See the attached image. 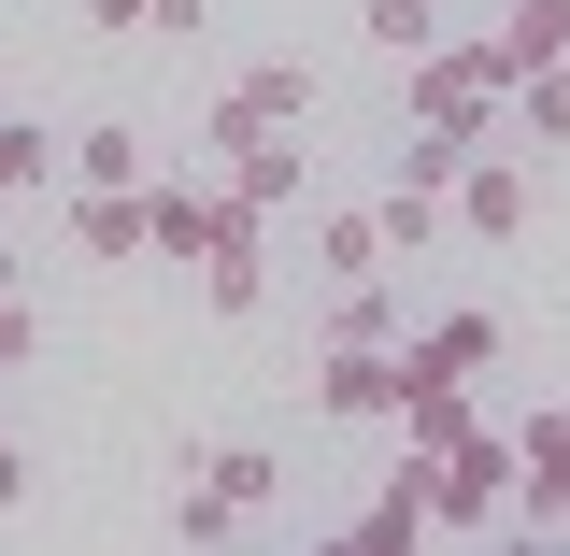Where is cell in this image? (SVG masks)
I'll return each mask as SVG.
<instances>
[{
	"instance_id": "19",
	"label": "cell",
	"mask_w": 570,
	"mask_h": 556,
	"mask_svg": "<svg viewBox=\"0 0 570 556\" xmlns=\"http://www.w3.org/2000/svg\"><path fill=\"white\" fill-rule=\"evenodd\" d=\"M328 343H400V300H385V272L328 285Z\"/></svg>"
},
{
	"instance_id": "11",
	"label": "cell",
	"mask_w": 570,
	"mask_h": 556,
	"mask_svg": "<svg viewBox=\"0 0 570 556\" xmlns=\"http://www.w3.org/2000/svg\"><path fill=\"white\" fill-rule=\"evenodd\" d=\"M186 486H214L243 528H257V514H285V457L272 442H214V457H186Z\"/></svg>"
},
{
	"instance_id": "10",
	"label": "cell",
	"mask_w": 570,
	"mask_h": 556,
	"mask_svg": "<svg viewBox=\"0 0 570 556\" xmlns=\"http://www.w3.org/2000/svg\"><path fill=\"white\" fill-rule=\"evenodd\" d=\"M200 300L214 314H257L272 300V214H228V243L200 257Z\"/></svg>"
},
{
	"instance_id": "14",
	"label": "cell",
	"mask_w": 570,
	"mask_h": 556,
	"mask_svg": "<svg viewBox=\"0 0 570 556\" xmlns=\"http://www.w3.org/2000/svg\"><path fill=\"white\" fill-rule=\"evenodd\" d=\"M171 157L129 129V115H100V129H71V186H157Z\"/></svg>"
},
{
	"instance_id": "27",
	"label": "cell",
	"mask_w": 570,
	"mask_h": 556,
	"mask_svg": "<svg viewBox=\"0 0 570 556\" xmlns=\"http://www.w3.org/2000/svg\"><path fill=\"white\" fill-rule=\"evenodd\" d=\"M0 442H14V428H0Z\"/></svg>"
},
{
	"instance_id": "4",
	"label": "cell",
	"mask_w": 570,
	"mask_h": 556,
	"mask_svg": "<svg viewBox=\"0 0 570 556\" xmlns=\"http://www.w3.org/2000/svg\"><path fill=\"white\" fill-rule=\"evenodd\" d=\"M228 186H200V172H157V186H142V257H171V272H200L214 243H228Z\"/></svg>"
},
{
	"instance_id": "3",
	"label": "cell",
	"mask_w": 570,
	"mask_h": 556,
	"mask_svg": "<svg viewBox=\"0 0 570 556\" xmlns=\"http://www.w3.org/2000/svg\"><path fill=\"white\" fill-rule=\"evenodd\" d=\"M299 115H314V71H299V58H257V71H228V86H214L200 143L228 157V143H272V129H299Z\"/></svg>"
},
{
	"instance_id": "13",
	"label": "cell",
	"mask_w": 570,
	"mask_h": 556,
	"mask_svg": "<svg viewBox=\"0 0 570 556\" xmlns=\"http://www.w3.org/2000/svg\"><path fill=\"white\" fill-rule=\"evenodd\" d=\"M471 43H485L499 86H513V71H557V58H570V0H513L499 29H471Z\"/></svg>"
},
{
	"instance_id": "6",
	"label": "cell",
	"mask_w": 570,
	"mask_h": 556,
	"mask_svg": "<svg viewBox=\"0 0 570 556\" xmlns=\"http://www.w3.org/2000/svg\"><path fill=\"white\" fill-rule=\"evenodd\" d=\"M314 400L343 428H400V357L385 343H314Z\"/></svg>"
},
{
	"instance_id": "18",
	"label": "cell",
	"mask_w": 570,
	"mask_h": 556,
	"mask_svg": "<svg viewBox=\"0 0 570 556\" xmlns=\"http://www.w3.org/2000/svg\"><path fill=\"white\" fill-rule=\"evenodd\" d=\"M471 157H485L471 129H428V115H400V186H456Z\"/></svg>"
},
{
	"instance_id": "5",
	"label": "cell",
	"mask_w": 570,
	"mask_h": 556,
	"mask_svg": "<svg viewBox=\"0 0 570 556\" xmlns=\"http://www.w3.org/2000/svg\"><path fill=\"white\" fill-rule=\"evenodd\" d=\"M499 343H513V329H499L485 300H456V314H428L414 343H400V386H485Z\"/></svg>"
},
{
	"instance_id": "21",
	"label": "cell",
	"mask_w": 570,
	"mask_h": 556,
	"mask_svg": "<svg viewBox=\"0 0 570 556\" xmlns=\"http://www.w3.org/2000/svg\"><path fill=\"white\" fill-rule=\"evenodd\" d=\"M385 257H428V243H442V186H385Z\"/></svg>"
},
{
	"instance_id": "25",
	"label": "cell",
	"mask_w": 570,
	"mask_h": 556,
	"mask_svg": "<svg viewBox=\"0 0 570 556\" xmlns=\"http://www.w3.org/2000/svg\"><path fill=\"white\" fill-rule=\"evenodd\" d=\"M14 499H29V457H14V442H0V514H14Z\"/></svg>"
},
{
	"instance_id": "7",
	"label": "cell",
	"mask_w": 570,
	"mask_h": 556,
	"mask_svg": "<svg viewBox=\"0 0 570 556\" xmlns=\"http://www.w3.org/2000/svg\"><path fill=\"white\" fill-rule=\"evenodd\" d=\"M528 201H542V186H528V157H499V143L456 172V186H442V214H456L471 243H513V228H528Z\"/></svg>"
},
{
	"instance_id": "16",
	"label": "cell",
	"mask_w": 570,
	"mask_h": 556,
	"mask_svg": "<svg viewBox=\"0 0 570 556\" xmlns=\"http://www.w3.org/2000/svg\"><path fill=\"white\" fill-rule=\"evenodd\" d=\"M499 129H513V143H570V58H557V71H513Z\"/></svg>"
},
{
	"instance_id": "26",
	"label": "cell",
	"mask_w": 570,
	"mask_h": 556,
	"mask_svg": "<svg viewBox=\"0 0 570 556\" xmlns=\"http://www.w3.org/2000/svg\"><path fill=\"white\" fill-rule=\"evenodd\" d=\"M0 300H14V243H0Z\"/></svg>"
},
{
	"instance_id": "2",
	"label": "cell",
	"mask_w": 570,
	"mask_h": 556,
	"mask_svg": "<svg viewBox=\"0 0 570 556\" xmlns=\"http://www.w3.org/2000/svg\"><path fill=\"white\" fill-rule=\"evenodd\" d=\"M499 86L485 71V43H428V58H400V115H428V129H471V143H499Z\"/></svg>"
},
{
	"instance_id": "9",
	"label": "cell",
	"mask_w": 570,
	"mask_h": 556,
	"mask_svg": "<svg viewBox=\"0 0 570 556\" xmlns=\"http://www.w3.org/2000/svg\"><path fill=\"white\" fill-rule=\"evenodd\" d=\"M343 543H356V556H414V543H428V471H414V442H400V471H385V486L356 499Z\"/></svg>"
},
{
	"instance_id": "12",
	"label": "cell",
	"mask_w": 570,
	"mask_h": 556,
	"mask_svg": "<svg viewBox=\"0 0 570 556\" xmlns=\"http://www.w3.org/2000/svg\"><path fill=\"white\" fill-rule=\"evenodd\" d=\"M299 186H314L299 129H272V143H228V201H243V214H299Z\"/></svg>"
},
{
	"instance_id": "24",
	"label": "cell",
	"mask_w": 570,
	"mask_h": 556,
	"mask_svg": "<svg viewBox=\"0 0 570 556\" xmlns=\"http://www.w3.org/2000/svg\"><path fill=\"white\" fill-rule=\"evenodd\" d=\"M86 29H157V0H86Z\"/></svg>"
},
{
	"instance_id": "22",
	"label": "cell",
	"mask_w": 570,
	"mask_h": 556,
	"mask_svg": "<svg viewBox=\"0 0 570 556\" xmlns=\"http://www.w3.org/2000/svg\"><path fill=\"white\" fill-rule=\"evenodd\" d=\"M356 29H371V43H385V58H428V43H442V14H428V0H371V14H356Z\"/></svg>"
},
{
	"instance_id": "1",
	"label": "cell",
	"mask_w": 570,
	"mask_h": 556,
	"mask_svg": "<svg viewBox=\"0 0 570 556\" xmlns=\"http://www.w3.org/2000/svg\"><path fill=\"white\" fill-rule=\"evenodd\" d=\"M428 528H513V428H456V442H428Z\"/></svg>"
},
{
	"instance_id": "8",
	"label": "cell",
	"mask_w": 570,
	"mask_h": 556,
	"mask_svg": "<svg viewBox=\"0 0 570 556\" xmlns=\"http://www.w3.org/2000/svg\"><path fill=\"white\" fill-rule=\"evenodd\" d=\"M513 528H570V414L513 428Z\"/></svg>"
},
{
	"instance_id": "20",
	"label": "cell",
	"mask_w": 570,
	"mask_h": 556,
	"mask_svg": "<svg viewBox=\"0 0 570 556\" xmlns=\"http://www.w3.org/2000/svg\"><path fill=\"white\" fill-rule=\"evenodd\" d=\"M314 272H328V285L385 272V214H328V228H314Z\"/></svg>"
},
{
	"instance_id": "17",
	"label": "cell",
	"mask_w": 570,
	"mask_h": 556,
	"mask_svg": "<svg viewBox=\"0 0 570 556\" xmlns=\"http://www.w3.org/2000/svg\"><path fill=\"white\" fill-rule=\"evenodd\" d=\"M58 157H71L58 129H29V115H0V201H43V186H58Z\"/></svg>"
},
{
	"instance_id": "15",
	"label": "cell",
	"mask_w": 570,
	"mask_h": 556,
	"mask_svg": "<svg viewBox=\"0 0 570 556\" xmlns=\"http://www.w3.org/2000/svg\"><path fill=\"white\" fill-rule=\"evenodd\" d=\"M71 257H142V186H71Z\"/></svg>"
},
{
	"instance_id": "23",
	"label": "cell",
	"mask_w": 570,
	"mask_h": 556,
	"mask_svg": "<svg viewBox=\"0 0 570 556\" xmlns=\"http://www.w3.org/2000/svg\"><path fill=\"white\" fill-rule=\"evenodd\" d=\"M14 357H43V329H29V300H0V371Z\"/></svg>"
}]
</instances>
